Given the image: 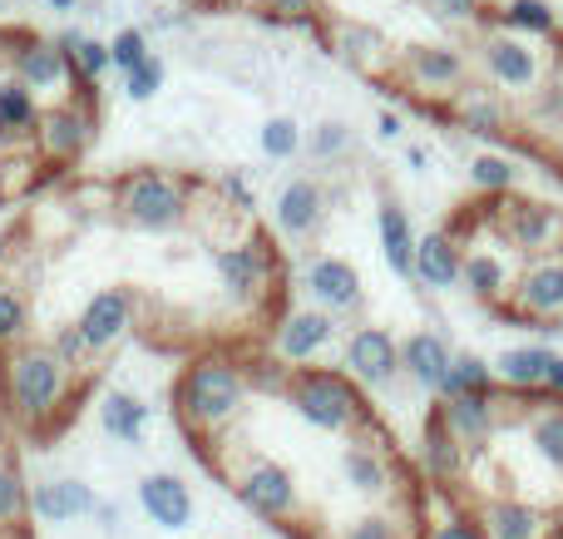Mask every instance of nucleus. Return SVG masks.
<instances>
[{"label":"nucleus","mask_w":563,"mask_h":539,"mask_svg":"<svg viewBox=\"0 0 563 539\" xmlns=\"http://www.w3.org/2000/svg\"><path fill=\"white\" fill-rule=\"evenodd\" d=\"M69 366L55 356V346H15L5 356V402H10V416L30 431H45L69 402Z\"/></svg>","instance_id":"f257e3e1"},{"label":"nucleus","mask_w":563,"mask_h":539,"mask_svg":"<svg viewBox=\"0 0 563 539\" xmlns=\"http://www.w3.org/2000/svg\"><path fill=\"white\" fill-rule=\"evenodd\" d=\"M247 402V372L228 356H198L184 376H178L174 406L194 436H218L223 426L238 421Z\"/></svg>","instance_id":"f03ea898"},{"label":"nucleus","mask_w":563,"mask_h":539,"mask_svg":"<svg viewBox=\"0 0 563 539\" xmlns=\"http://www.w3.org/2000/svg\"><path fill=\"white\" fill-rule=\"evenodd\" d=\"M287 402L311 431L321 436H356L366 431L376 416H371L361 386L351 382L346 372H327V366H301V372L287 376Z\"/></svg>","instance_id":"7ed1b4c3"},{"label":"nucleus","mask_w":563,"mask_h":539,"mask_svg":"<svg viewBox=\"0 0 563 539\" xmlns=\"http://www.w3.org/2000/svg\"><path fill=\"white\" fill-rule=\"evenodd\" d=\"M233 495L267 525H297L301 520V491L291 481L287 465H277L273 455H247L233 475H228Z\"/></svg>","instance_id":"20e7f679"},{"label":"nucleus","mask_w":563,"mask_h":539,"mask_svg":"<svg viewBox=\"0 0 563 539\" xmlns=\"http://www.w3.org/2000/svg\"><path fill=\"white\" fill-rule=\"evenodd\" d=\"M119 213L134 228H148V233H168L188 218V184L164 168H139L119 184Z\"/></svg>","instance_id":"39448f33"},{"label":"nucleus","mask_w":563,"mask_h":539,"mask_svg":"<svg viewBox=\"0 0 563 539\" xmlns=\"http://www.w3.org/2000/svg\"><path fill=\"white\" fill-rule=\"evenodd\" d=\"M499 317L509 322H534L539 332H559L563 322V248L544 257H529L525 273L515 277Z\"/></svg>","instance_id":"423d86ee"},{"label":"nucleus","mask_w":563,"mask_h":539,"mask_svg":"<svg viewBox=\"0 0 563 539\" xmlns=\"http://www.w3.org/2000/svg\"><path fill=\"white\" fill-rule=\"evenodd\" d=\"M95 139V109H89V89L79 99H59V105L40 109L35 144L49 164H75Z\"/></svg>","instance_id":"0eeeda50"},{"label":"nucleus","mask_w":563,"mask_h":539,"mask_svg":"<svg viewBox=\"0 0 563 539\" xmlns=\"http://www.w3.org/2000/svg\"><path fill=\"white\" fill-rule=\"evenodd\" d=\"M499 233H505L509 248H519L525 257H544V253H559V238H563V213L539 198H515L505 194L499 204Z\"/></svg>","instance_id":"6e6552de"},{"label":"nucleus","mask_w":563,"mask_h":539,"mask_svg":"<svg viewBox=\"0 0 563 539\" xmlns=\"http://www.w3.org/2000/svg\"><path fill=\"white\" fill-rule=\"evenodd\" d=\"M331 342H336V317L321 312V307H297V312H287L277 322V337H273L277 362H287L291 372L317 362Z\"/></svg>","instance_id":"1a4fd4ad"},{"label":"nucleus","mask_w":563,"mask_h":539,"mask_svg":"<svg viewBox=\"0 0 563 539\" xmlns=\"http://www.w3.org/2000/svg\"><path fill=\"white\" fill-rule=\"evenodd\" d=\"M5 65H10V75L30 89H55V85H65V79H75L69 75L65 50H59V40H40V35H30V30L10 35Z\"/></svg>","instance_id":"9d476101"},{"label":"nucleus","mask_w":563,"mask_h":539,"mask_svg":"<svg viewBox=\"0 0 563 539\" xmlns=\"http://www.w3.org/2000/svg\"><path fill=\"white\" fill-rule=\"evenodd\" d=\"M213 263H218V277H223L233 302H257V297L267 293V283H273V253H267L257 238L218 248Z\"/></svg>","instance_id":"9b49d317"},{"label":"nucleus","mask_w":563,"mask_h":539,"mask_svg":"<svg viewBox=\"0 0 563 539\" xmlns=\"http://www.w3.org/2000/svg\"><path fill=\"white\" fill-rule=\"evenodd\" d=\"M79 332H85L89 352H114L119 342L129 337V327H134V297L124 293V287H104V293H95L85 302V312H79Z\"/></svg>","instance_id":"f8f14e48"},{"label":"nucleus","mask_w":563,"mask_h":539,"mask_svg":"<svg viewBox=\"0 0 563 539\" xmlns=\"http://www.w3.org/2000/svg\"><path fill=\"white\" fill-rule=\"evenodd\" d=\"M346 376L356 386H371V392H380V386L396 382L400 376V346L390 342V332H380V327H361V332H351Z\"/></svg>","instance_id":"ddd939ff"},{"label":"nucleus","mask_w":563,"mask_h":539,"mask_svg":"<svg viewBox=\"0 0 563 539\" xmlns=\"http://www.w3.org/2000/svg\"><path fill=\"white\" fill-rule=\"evenodd\" d=\"M139 505H144L148 520L168 535H184L188 525H194V491L168 471H154L139 481Z\"/></svg>","instance_id":"4468645a"},{"label":"nucleus","mask_w":563,"mask_h":539,"mask_svg":"<svg viewBox=\"0 0 563 539\" xmlns=\"http://www.w3.org/2000/svg\"><path fill=\"white\" fill-rule=\"evenodd\" d=\"M307 293L321 312H356L361 307V277L341 257H311L307 263Z\"/></svg>","instance_id":"2eb2a0df"},{"label":"nucleus","mask_w":563,"mask_h":539,"mask_svg":"<svg viewBox=\"0 0 563 539\" xmlns=\"http://www.w3.org/2000/svg\"><path fill=\"white\" fill-rule=\"evenodd\" d=\"M95 510H99V495H95V485H85V481H45L30 491V515L45 525H69Z\"/></svg>","instance_id":"dca6fc26"},{"label":"nucleus","mask_w":563,"mask_h":539,"mask_svg":"<svg viewBox=\"0 0 563 539\" xmlns=\"http://www.w3.org/2000/svg\"><path fill=\"white\" fill-rule=\"evenodd\" d=\"M273 218L287 238H311L321 228V218H327V194H321V184H311V178H291V184L277 194Z\"/></svg>","instance_id":"f3484780"},{"label":"nucleus","mask_w":563,"mask_h":539,"mask_svg":"<svg viewBox=\"0 0 563 539\" xmlns=\"http://www.w3.org/2000/svg\"><path fill=\"white\" fill-rule=\"evenodd\" d=\"M479 55H485L489 79L505 89H529L539 79V55L515 35H489L485 45H479Z\"/></svg>","instance_id":"a211bd4d"},{"label":"nucleus","mask_w":563,"mask_h":539,"mask_svg":"<svg viewBox=\"0 0 563 539\" xmlns=\"http://www.w3.org/2000/svg\"><path fill=\"white\" fill-rule=\"evenodd\" d=\"M406 75L416 89H430V95H445L465 79V59L460 50H445V45H420L406 55Z\"/></svg>","instance_id":"6ab92c4d"},{"label":"nucleus","mask_w":563,"mask_h":539,"mask_svg":"<svg viewBox=\"0 0 563 539\" xmlns=\"http://www.w3.org/2000/svg\"><path fill=\"white\" fill-rule=\"evenodd\" d=\"M450 362H455V356H450V346L440 342L435 332H416L406 346H400V372H410V382H420L435 396L450 376Z\"/></svg>","instance_id":"aec40b11"},{"label":"nucleus","mask_w":563,"mask_h":539,"mask_svg":"<svg viewBox=\"0 0 563 539\" xmlns=\"http://www.w3.org/2000/svg\"><path fill=\"white\" fill-rule=\"evenodd\" d=\"M460 267H465V253H460V243L450 233H426L416 243V277L426 287H435V293L460 283Z\"/></svg>","instance_id":"412c9836"},{"label":"nucleus","mask_w":563,"mask_h":539,"mask_svg":"<svg viewBox=\"0 0 563 539\" xmlns=\"http://www.w3.org/2000/svg\"><path fill=\"white\" fill-rule=\"evenodd\" d=\"M376 228H380V253H386L390 273H396V277H416V243H420V238L410 233V218H406V208H396V204H380Z\"/></svg>","instance_id":"4be33fe9"},{"label":"nucleus","mask_w":563,"mask_h":539,"mask_svg":"<svg viewBox=\"0 0 563 539\" xmlns=\"http://www.w3.org/2000/svg\"><path fill=\"white\" fill-rule=\"evenodd\" d=\"M549 366H554V356H549L544 346H515V352L499 356L495 382L499 386H515V392H544Z\"/></svg>","instance_id":"5701e85b"},{"label":"nucleus","mask_w":563,"mask_h":539,"mask_svg":"<svg viewBox=\"0 0 563 539\" xmlns=\"http://www.w3.org/2000/svg\"><path fill=\"white\" fill-rule=\"evenodd\" d=\"M99 421H104V431L114 436V441L139 446L148 431V406L139 402L134 392H109L104 402H99Z\"/></svg>","instance_id":"b1692460"},{"label":"nucleus","mask_w":563,"mask_h":539,"mask_svg":"<svg viewBox=\"0 0 563 539\" xmlns=\"http://www.w3.org/2000/svg\"><path fill=\"white\" fill-rule=\"evenodd\" d=\"M40 124V105H35V89L20 85L15 75L0 79V139H20V134H35Z\"/></svg>","instance_id":"393cba45"},{"label":"nucleus","mask_w":563,"mask_h":539,"mask_svg":"<svg viewBox=\"0 0 563 539\" xmlns=\"http://www.w3.org/2000/svg\"><path fill=\"white\" fill-rule=\"evenodd\" d=\"M460 283L470 287V297H479V302H489L499 312L509 297V273L499 257L489 253H465V267H460Z\"/></svg>","instance_id":"a878e982"},{"label":"nucleus","mask_w":563,"mask_h":539,"mask_svg":"<svg viewBox=\"0 0 563 539\" xmlns=\"http://www.w3.org/2000/svg\"><path fill=\"white\" fill-rule=\"evenodd\" d=\"M59 50H65L69 59V75L79 79V85H95V79H104L109 69V45L104 40H89V35H65L59 40Z\"/></svg>","instance_id":"bb28decb"},{"label":"nucleus","mask_w":563,"mask_h":539,"mask_svg":"<svg viewBox=\"0 0 563 539\" xmlns=\"http://www.w3.org/2000/svg\"><path fill=\"white\" fill-rule=\"evenodd\" d=\"M25 332H30V302L15 287H0V352L25 346Z\"/></svg>","instance_id":"cd10ccee"},{"label":"nucleus","mask_w":563,"mask_h":539,"mask_svg":"<svg viewBox=\"0 0 563 539\" xmlns=\"http://www.w3.org/2000/svg\"><path fill=\"white\" fill-rule=\"evenodd\" d=\"M470 184L489 198H505L509 188H515V164H509L505 154H479L475 164H470Z\"/></svg>","instance_id":"c85d7f7f"},{"label":"nucleus","mask_w":563,"mask_h":539,"mask_svg":"<svg viewBox=\"0 0 563 539\" xmlns=\"http://www.w3.org/2000/svg\"><path fill=\"white\" fill-rule=\"evenodd\" d=\"M489 386H499L495 382V372H489L479 356H455L450 362V376H445V386H440V396H465V392H489Z\"/></svg>","instance_id":"c756f323"},{"label":"nucleus","mask_w":563,"mask_h":539,"mask_svg":"<svg viewBox=\"0 0 563 539\" xmlns=\"http://www.w3.org/2000/svg\"><path fill=\"white\" fill-rule=\"evenodd\" d=\"M380 55H386V45H380L376 30H366V25H341V59H351L356 69H376Z\"/></svg>","instance_id":"7c9ffc66"},{"label":"nucleus","mask_w":563,"mask_h":539,"mask_svg":"<svg viewBox=\"0 0 563 539\" xmlns=\"http://www.w3.org/2000/svg\"><path fill=\"white\" fill-rule=\"evenodd\" d=\"M505 25L525 30V35H554L559 15L544 6V0H509V6H505Z\"/></svg>","instance_id":"2f4dec72"},{"label":"nucleus","mask_w":563,"mask_h":539,"mask_svg":"<svg viewBox=\"0 0 563 539\" xmlns=\"http://www.w3.org/2000/svg\"><path fill=\"white\" fill-rule=\"evenodd\" d=\"M460 124H465L470 134H499V129H505V109L489 95H465L460 99Z\"/></svg>","instance_id":"473e14b6"},{"label":"nucleus","mask_w":563,"mask_h":539,"mask_svg":"<svg viewBox=\"0 0 563 539\" xmlns=\"http://www.w3.org/2000/svg\"><path fill=\"white\" fill-rule=\"evenodd\" d=\"M25 515H30V491H25V481H20V475L10 471L5 461H0V530L20 525Z\"/></svg>","instance_id":"72a5a7b5"},{"label":"nucleus","mask_w":563,"mask_h":539,"mask_svg":"<svg viewBox=\"0 0 563 539\" xmlns=\"http://www.w3.org/2000/svg\"><path fill=\"white\" fill-rule=\"evenodd\" d=\"M148 55H154V50H148V35H144V30H134V25H129V30H119V35L109 40V65H114L119 75H129V69H139Z\"/></svg>","instance_id":"f704fd0d"},{"label":"nucleus","mask_w":563,"mask_h":539,"mask_svg":"<svg viewBox=\"0 0 563 539\" xmlns=\"http://www.w3.org/2000/svg\"><path fill=\"white\" fill-rule=\"evenodd\" d=\"M301 148V124L297 119H287V114H273L263 124V154L267 158H291Z\"/></svg>","instance_id":"c9c22d12"},{"label":"nucleus","mask_w":563,"mask_h":539,"mask_svg":"<svg viewBox=\"0 0 563 539\" xmlns=\"http://www.w3.org/2000/svg\"><path fill=\"white\" fill-rule=\"evenodd\" d=\"M158 89H164V59H158V55H148L144 65H139V69H129V75H124V95L134 99V105H144V99H154Z\"/></svg>","instance_id":"e433bc0d"},{"label":"nucleus","mask_w":563,"mask_h":539,"mask_svg":"<svg viewBox=\"0 0 563 539\" xmlns=\"http://www.w3.org/2000/svg\"><path fill=\"white\" fill-rule=\"evenodd\" d=\"M346 144H351V129L341 119H327V124L311 129V158H336L346 154Z\"/></svg>","instance_id":"4c0bfd02"},{"label":"nucleus","mask_w":563,"mask_h":539,"mask_svg":"<svg viewBox=\"0 0 563 539\" xmlns=\"http://www.w3.org/2000/svg\"><path fill=\"white\" fill-rule=\"evenodd\" d=\"M263 6H267V20H277V25H311L321 0H263Z\"/></svg>","instance_id":"58836bf2"},{"label":"nucleus","mask_w":563,"mask_h":539,"mask_svg":"<svg viewBox=\"0 0 563 539\" xmlns=\"http://www.w3.org/2000/svg\"><path fill=\"white\" fill-rule=\"evenodd\" d=\"M55 356H59V362L69 366V372H75V366L85 362V356H95V352H89L85 332H79V327L69 322V327H59V337H55Z\"/></svg>","instance_id":"ea45409f"},{"label":"nucleus","mask_w":563,"mask_h":539,"mask_svg":"<svg viewBox=\"0 0 563 539\" xmlns=\"http://www.w3.org/2000/svg\"><path fill=\"white\" fill-rule=\"evenodd\" d=\"M430 10L445 20H475L479 15V0H430Z\"/></svg>","instance_id":"a19ab883"},{"label":"nucleus","mask_w":563,"mask_h":539,"mask_svg":"<svg viewBox=\"0 0 563 539\" xmlns=\"http://www.w3.org/2000/svg\"><path fill=\"white\" fill-rule=\"evenodd\" d=\"M218 188H223V194L233 198L238 208H253V188H247V178H243V174H223V184H218Z\"/></svg>","instance_id":"79ce46f5"},{"label":"nucleus","mask_w":563,"mask_h":539,"mask_svg":"<svg viewBox=\"0 0 563 539\" xmlns=\"http://www.w3.org/2000/svg\"><path fill=\"white\" fill-rule=\"evenodd\" d=\"M376 134L380 139H400V114H390V109H386V114L376 119Z\"/></svg>","instance_id":"37998d69"},{"label":"nucleus","mask_w":563,"mask_h":539,"mask_svg":"<svg viewBox=\"0 0 563 539\" xmlns=\"http://www.w3.org/2000/svg\"><path fill=\"white\" fill-rule=\"evenodd\" d=\"M544 392L563 396V356H554V366H549V382H544Z\"/></svg>","instance_id":"c03bdc74"},{"label":"nucleus","mask_w":563,"mask_h":539,"mask_svg":"<svg viewBox=\"0 0 563 539\" xmlns=\"http://www.w3.org/2000/svg\"><path fill=\"white\" fill-rule=\"evenodd\" d=\"M95 515L109 525V530H114V525H119V510H114V505H109V501H99V510H95Z\"/></svg>","instance_id":"a18cd8bd"},{"label":"nucleus","mask_w":563,"mask_h":539,"mask_svg":"<svg viewBox=\"0 0 563 539\" xmlns=\"http://www.w3.org/2000/svg\"><path fill=\"white\" fill-rule=\"evenodd\" d=\"M45 6H49V10H75L79 0H45Z\"/></svg>","instance_id":"49530a36"},{"label":"nucleus","mask_w":563,"mask_h":539,"mask_svg":"<svg viewBox=\"0 0 563 539\" xmlns=\"http://www.w3.org/2000/svg\"><path fill=\"white\" fill-rule=\"evenodd\" d=\"M5 45H10V35H5V30H0V59H5Z\"/></svg>","instance_id":"de8ad7c7"}]
</instances>
